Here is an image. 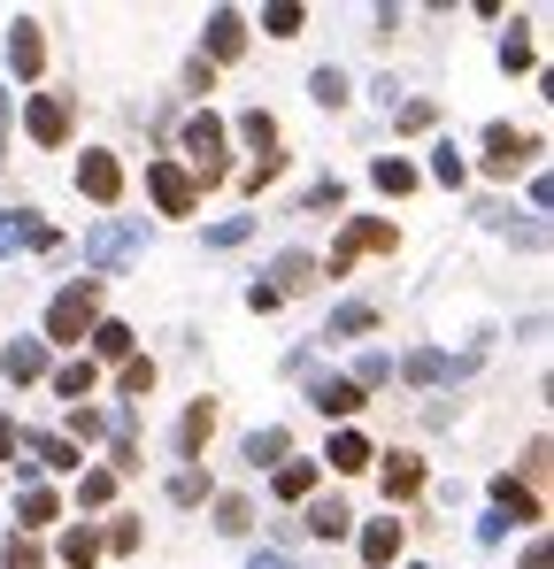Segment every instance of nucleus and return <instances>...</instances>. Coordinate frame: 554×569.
Instances as JSON below:
<instances>
[{
  "mask_svg": "<svg viewBox=\"0 0 554 569\" xmlns=\"http://www.w3.org/2000/svg\"><path fill=\"white\" fill-rule=\"evenodd\" d=\"M101 323V278H77L54 292V308H46V346H85V331Z\"/></svg>",
  "mask_w": 554,
  "mask_h": 569,
  "instance_id": "f257e3e1",
  "label": "nucleus"
},
{
  "mask_svg": "<svg viewBox=\"0 0 554 569\" xmlns=\"http://www.w3.org/2000/svg\"><path fill=\"white\" fill-rule=\"evenodd\" d=\"M223 146H231L223 116H216V108H192V116H185V162H192L185 177H192V185H223V177H231Z\"/></svg>",
  "mask_w": 554,
  "mask_h": 569,
  "instance_id": "f03ea898",
  "label": "nucleus"
},
{
  "mask_svg": "<svg viewBox=\"0 0 554 569\" xmlns=\"http://www.w3.org/2000/svg\"><path fill=\"white\" fill-rule=\"evenodd\" d=\"M393 247H400V231H393L385 216H355V224L339 231V247H332L324 278H347V270H355V255H393Z\"/></svg>",
  "mask_w": 554,
  "mask_h": 569,
  "instance_id": "7ed1b4c3",
  "label": "nucleus"
},
{
  "mask_svg": "<svg viewBox=\"0 0 554 569\" xmlns=\"http://www.w3.org/2000/svg\"><path fill=\"white\" fill-rule=\"evenodd\" d=\"M70 124H77L70 93H23V132L39 146H70Z\"/></svg>",
  "mask_w": 554,
  "mask_h": 569,
  "instance_id": "20e7f679",
  "label": "nucleus"
},
{
  "mask_svg": "<svg viewBox=\"0 0 554 569\" xmlns=\"http://www.w3.org/2000/svg\"><path fill=\"white\" fill-rule=\"evenodd\" d=\"M77 193L101 200V208H116V200H124V162H116L108 146H85V154H77Z\"/></svg>",
  "mask_w": 554,
  "mask_h": 569,
  "instance_id": "39448f33",
  "label": "nucleus"
},
{
  "mask_svg": "<svg viewBox=\"0 0 554 569\" xmlns=\"http://www.w3.org/2000/svg\"><path fill=\"white\" fill-rule=\"evenodd\" d=\"M147 193H155V208H163V216H192V208H200V185L185 177V162H170V154H163V162H147Z\"/></svg>",
  "mask_w": 554,
  "mask_h": 569,
  "instance_id": "423d86ee",
  "label": "nucleus"
},
{
  "mask_svg": "<svg viewBox=\"0 0 554 569\" xmlns=\"http://www.w3.org/2000/svg\"><path fill=\"white\" fill-rule=\"evenodd\" d=\"M478 146H485V177H516V169L540 154V139L516 132V124H485V139H478Z\"/></svg>",
  "mask_w": 554,
  "mask_h": 569,
  "instance_id": "0eeeda50",
  "label": "nucleus"
},
{
  "mask_svg": "<svg viewBox=\"0 0 554 569\" xmlns=\"http://www.w3.org/2000/svg\"><path fill=\"white\" fill-rule=\"evenodd\" d=\"M247 54V15L239 8H208V31H200V62H239Z\"/></svg>",
  "mask_w": 554,
  "mask_h": 569,
  "instance_id": "6e6552de",
  "label": "nucleus"
},
{
  "mask_svg": "<svg viewBox=\"0 0 554 569\" xmlns=\"http://www.w3.org/2000/svg\"><path fill=\"white\" fill-rule=\"evenodd\" d=\"M46 370H54V346H46V339H8V346H0V377H8V385H39Z\"/></svg>",
  "mask_w": 554,
  "mask_h": 569,
  "instance_id": "1a4fd4ad",
  "label": "nucleus"
},
{
  "mask_svg": "<svg viewBox=\"0 0 554 569\" xmlns=\"http://www.w3.org/2000/svg\"><path fill=\"white\" fill-rule=\"evenodd\" d=\"M208 438H216V401L200 393V401H185L178 431H170V446H178V462H185V469L200 462V446H208Z\"/></svg>",
  "mask_w": 554,
  "mask_h": 569,
  "instance_id": "9d476101",
  "label": "nucleus"
},
{
  "mask_svg": "<svg viewBox=\"0 0 554 569\" xmlns=\"http://www.w3.org/2000/svg\"><path fill=\"white\" fill-rule=\"evenodd\" d=\"M139 239H147L139 224H108V231L85 239V262H93V270H124V262L139 255Z\"/></svg>",
  "mask_w": 554,
  "mask_h": 569,
  "instance_id": "9b49d317",
  "label": "nucleus"
},
{
  "mask_svg": "<svg viewBox=\"0 0 554 569\" xmlns=\"http://www.w3.org/2000/svg\"><path fill=\"white\" fill-rule=\"evenodd\" d=\"M8 70H15V77H39V70H46V31H39L31 15L8 23Z\"/></svg>",
  "mask_w": 554,
  "mask_h": 569,
  "instance_id": "f8f14e48",
  "label": "nucleus"
},
{
  "mask_svg": "<svg viewBox=\"0 0 554 569\" xmlns=\"http://www.w3.org/2000/svg\"><path fill=\"white\" fill-rule=\"evenodd\" d=\"M23 454H39L31 469H54V477H77V469H85V454H77L62 431H23Z\"/></svg>",
  "mask_w": 554,
  "mask_h": 569,
  "instance_id": "ddd939ff",
  "label": "nucleus"
},
{
  "mask_svg": "<svg viewBox=\"0 0 554 569\" xmlns=\"http://www.w3.org/2000/svg\"><path fill=\"white\" fill-rule=\"evenodd\" d=\"M46 385H54V401L85 408V401L101 393V370H93V362H54V370H46Z\"/></svg>",
  "mask_w": 554,
  "mask_h": 569,
  "instance_id": "4468645a",
  "label": "nucleus"
},
{
  "mask_svg": "<svg viewBox=\"0 0 554 569\" xmlns=\"http://www.w3.org/2000/svg\"><path fill=\"white\" fill-rule=\"evenodd\" d=\"M493 508H501V516H516V531L547 516V500H540V493H524V485H516V469H501V477H493Z\"/></svg>",
  "mask_w": 554,
  "mask_h": 569,
  "instance_id": "2eb2a0df",
  "label": "nucleus"
},
{
  "mask_svg": "<svg viewBox=\"0 0 554 569\" xmlns=\"http://www.w3.org/2000/svg\"><path fill=\"white\" fill-rule=\"evenodd\" d=\"M85 346H93V354H85L93 370H101V362H132V323H116V315H101V323L85 331Z\"/></svg>",
  "mask_w": 554,
  "mask_h": 569,
  "instance_id": "dca6fc26",
  "label": "nucleus"
},
{
  "mask_svg": "<svg viewBox=\"0 0 554 569\" xmlns=\"http://www.w3.org/2000/svg\"><path fill=\"white\" fill-rule=\"evenodd\" d=\"M15 516H23V539H39V531L62 516V493H54V485H23V493H15Z\"/></svg>",
  "mask_w": 554,
  "mask_h": 569,
  "instance_id": "f3484780",
  "label": "nucleus"
},
{
  "mask_svg": "<svg viewBox=\"0 0 554 569\" xmlns=\"http://www.w3.org/2000/svg\"><path fill=\"white\" fill-rule=\"evenodd\" d=\"M400 539H408V524H393V516H385V524H363V539H355V547H363L369 569H393V562H400Z\"/></svg>",
  "mask_w": 554,
  "mask_h": 569,
  "instance_id": "a211bd4d",
  "label": "nucleus"
},
{
  "mask_svg": "<svg viewBox=\"0 0 554 569\" xmlns=\"http://www.w3.org/2000/svg\"><path fill=\"white\" fill-rule=\"evenodd\" d=\"M454 370H470V362H454V354H439V346H416V354L400 362V377H408V385H447Z\"/></svg>",
  "mask_w": 554,
  "mask_h": 569,
  "instance_id": "6ab92c4d",
  "label": "nucleus"
},
{
  "mask_svg": "<svg viewBox=\"0 0 554 569\" xmlns=\"http://www.w3.org/2000/svg\"><path fill=\"white\" fill-rule=\"evenodd\" d=\"M301 531H309V539H347V531H355V508L324 493V500H309V524H301Z\"/></svg>",
  "mask_w": 554,
  "mask_h": 569,
  "instance_id": "aec40b11",
  "label": "nucleus"
},
{
  "mask_svg": "<svg viewBox=\"0 0 554 569\" xmlns=\"http://www.w3.org/2000/svg\"><path fill=\"white\" fill-rule=\"evenodd\" d=\"M309 401H316V416H339V424H347V416H363V393H355L347 377H316V393H309Z\"/></svg>",
  "mask_w": 554,
  "mask_h": 569,
  "instance_id": "412c9836",
  "label": "nucleus"
},
{
  "mask_svg": "<svg viewBox=\"0 0 554 569\" xmlns=\"http://www.w3.org/2000/svg\"><path fill=\"white\" fill-rule=\"evenodd\" d=\"M363 331H377V300H339L324 323V339H363Z\"/></svg>",
  "mask_w": 554,
  "mask_h": 569,
  "instance_id": "4be33fe9",
  "label": "nucleus"
},
{
  "mask_svg": "<svg viewBox=\"0 0 554 569\" xmlns=\"http://www.w3.org/2000/svg\"><path fill=\"white\" fill-rule=\"evenodd\" d=\"M54 555H62V569H93L101 562V531H93V524H70V531L54 539Z\"/></svg>",
  "mask_w": 554,
  "mask_h": 569,
  "instance_id": "5701e85b",
  "label": "nucleus"
},
{
  "mask_svg": "<svg viewBox=\"0 0 554 569\" xmlns=\"http://www.w3.org/2000/svg\"><path fill=\"white\" fill-rule=\"evenodd\" d=\"M424 493V462L416 454H385V500H416Z\"/></svg>",
  "mask_w": 554,
  "mask_h": 569,
  "instance_id": "b1692460",
  "label": "nucleus"
},
{
  "mask_svg": "<svg viewBox=\"0 0 554 569\" xmlns=\"http://www.w3.org/2000/svg\"><path fill=\"white\" fill-rule=\"evenodd\" d=\"M324 462H332V469H339V477H363L369 462H377V454H369V438L363 431H339V438H332V454H324Z\"/></svg>",
  "mask_w": 554,
  "mask_h": 569,
  "instance_id": "393cba45",
  "label": "nucleus"
},
{
  "mask_svg": "<svg viewBox=\"0 0 554 569\" xmlns=\"http://www.w3.org/2000/svg\"><path fill=\"white\" fill-rule=\"evenodd\" d=\"M369 177H377V193H416V185H424V169H416V162H400V154H377V162H369Z\"/></svg>",
  "mask_w": 554,
  "mask_h": 569,
  "instance_id": "a878e982",
  "label": "nucleus"
},
{
  "mask_svg": "<svg viewBox=\"0 0 554 569\" xmlns=\"http://www.w3.org/2000/svg\"><path fill=\"white\" fill-rule=\"evenodd\" d=\"M270 493H278V500H309V493H316V462H278V469H270Z\"/></svg>",
  "mask_w": 554,
  "mask_h": 569,
  "instance_id": "bb28decb",
  "label": "nucleus"
},
{
  "mask_svg": "<svg viewBox=\"0 0 554 569\" xmlns=\"http://www.w3.org/2000/svg\"><path fill=\"white\" fill-rule=\"evenodd\" d=\"M309 278H316V255H301V247H285V255L270 262V284H278V292H301Z\"/></svg>",
  "mask_w": 554,
  "mask_h": 569,
  "instance_id": "cd10ccee",
  "label": "nucleus"
},
{
  "mask_svg": "<svg viewBox=\"0 0 554 569\" xmlns=\"http://www.w3.org/2000/svg\"><path fill=\"white\" fill-rule=\"evenodd\" d=\"M216 531H223V539H247V531H254V500H247V493H223V500H216Z\"/></svg>",
  "mask_w": 554,
  "mask_h": 569,
  "instance_id": "c85d7f7f",
  "label": "nucleus"
},
{
  "mask_svg": "<svg viewBox=\"0 0 554 569\" xmlns=\"http://www.w3.org/2000/svg\"><path fill=\"white\" fill-rule=\"evenodd\" d=\"M239 139L254 146V154H278V116H270V108H247V116H239Z\"/></svg>",
  "mask_w": 554,
  "mask_h": 569,
  "instance_id": "c756f323",
  "label": "nucleus"
},
{
  "mask_svg": "<svg viewBox=\"0 0 554 569\" xmlns=\"http://www.w3.org/2000/svg\"><path fill=\"white\" fill-rule=\"evenodd\" d=\"M301 23H309V8H301V0H278V8H262V31H270V39H301Z\"/></svg>",
  "mask_w": 554,
  "mask_h": 569,
  "instance_id": "7c9ffc66",
  "label": "nucleus"
},
{
  "mask_svg": "<svg viewBox=\"0 0 554 569\" xmlns=\"http://www.w3.org/2000/svg\"><path fill=\"white\" fill-rule=\"evenodd\" d=\"M15 247H31V255H46V247H62V231H54V224H39L31 208H15Z\"/></svg>",
  "mask_w": 554,
  "mask_h": 569,
  "instance_id": "2f4dec72",
  "label": "nucleus"
},
{
  "mask_svg": "<svg viewBox=\"0 0 554 569\" xmlns=\"http://www.w3.org/2000/svg\"><path fill=\"white\" fill-rule=\"evenodd\" d=\"M285 446H293V438H285L278 424H270V431H247V462H254V469H270V462H285Z\"/></svg>",
  "mask_w": 554,
  "mask_h": 569,
  "instance_id": "473e14b6",
  "label": "nucleus"
},
{
  "mask_svg": "<svg viewBox=\"0 0 554 569\" xmlns=\"http://www.w3.org/2000/svg\"><path fill=\"white\" fill-rule=\"evenodd\" d=\"M116 500V477L108 469H77V508H108Z\"/></svg>",
  "mask_w": 554,
  "mask_h": 569,
  "instance_id": "72a5a7b5",
  "label": "nucleus"
},
{
  "mask_svg": "<svg viewBox=\"0 0 554 569\" xmlns=\"http://www.w3.org/2000/svg\"><path fill=\"white\" fill-rule=\"evenodd\" d=\"M431 177H439V185H462V177H470V162H462V146H454V139L431 146Z\"/></svg>",
  "mask_w": 554,
  "mask_h": 569,
  "instance_id": "f704fd0d",
  "label": "nucleus"
},
{
  "mask_svg": "<svg viewBox=\"0 0 554 569\" xmlns=\"http://www.w3.org/2000/svg\"><path fill=\"white\" fill-rule=\"evenodd\" d=\"M101 431H108V416H101V408H70V431H62V438H70L77 454H85V446H93Z\"/></svg>",
  "mask_w": 554,
  "mask_h": 569,
  "instance_id": "c9c22d12",
  "label": "nucleus"
},
{
  "mask_svg": "<svg viewBox=\"0 0 554 569\" xmlns=\"http://www.w3.org/2000/svg\"><path fill=\"white\" fill-rule=\"evenodd\" d=\"M0 569H46V547H39V539H23V531H15V539H8V547H0Z\"/></svg>",
  "mask_w": 554,
  "mask_h": 569,
  "instance_id": "e433bc0d",
  "label": "nucleus"
},
{
  "mask_svg": "<svg viewBox=\"0 0 554 569\" xmlns=\"http://www.w3.org/2000/svg\"><path fill=\"white\" fill-rule=\"evenodd\" d=\"M170 500H178V508H192V500H208V469H200V462L170 477Z\"/></svg>",
  "mask_w": 554,
  "mask_h": 569,
  "instance_id": "4c0bfd02",
  "label": "nucleus"
},
{
  "mask_svg": "<svg viewBox=\"0 0 554 569\" xmlns=\"http://www.w3.org/2000/svg\"><path fill=\"white\" fill-rule=\"evenodd\" d=\"M116 385H124V393H132V401H147V393H155V362H147V354H132V362H124V377H116Z\"/></svg>",
  "mask_w": 554,
  "mask_h": 569,
  "instance_id": "58836bf2",
  "label": "nucleus"
},
{
  "mask_svg": "<svg viewBox=\"0 0 554 569\" xmlns=\"http://www.w3.org/2000/svg\"><path fill=\"white\" fill-rule=\"evenodd\" d=\"M309 93H316L324 108H347V77H339V70H316V77H309Z\"/></svg>",
  "mask_w": 554,
  "mask_h": 569,
  "instance_id": "ea45409f",
  "label": "nucleus"
},
{
  "mask_svg": "<svg viewBox=\"0 0 554 569\" xmlns=\"http://www.w3.org/2000/svg\"><path fill=\"white\" fill-rule=\"evenodd\" d=\"M393 124H400V132H431V124H439V108H431V101H400V108H393Z\"/></svg>",
  "mask_w": 554,
  "mask_h": 569,
  "instance_id": "a19ab883",
  "label": "nucleus"
},
{
  "mask_svg": "<svg viewBox=\"0 0 554 569\" xmlns=\"http://www.w3.org/2000/svg\"><path fill=\"white\" fill-rule=\"evenodd\" d=\"M339 200H347V185H339V177H324V185H309V193H301V208H309V216H324V208H339Z\"/></svg>",
  "mask_w": 554,
  "mask_h": 569,
  "instance_id": "79ce46f5",
  "label": "nucleus"
},
{
  "mask_svg": "<svg viewBox=\"0 0 554 569\" xmlns=\"http://www.w3.org/2000/svg\"><path fill=\"white\" fill-rule=\"evenodd\" d=\"M516 485H524V493H540V485H547V438H532V446H524V477H516Z\"/></svg>",
  "mask_w": 554,
  "mask_h": 569,
  "instance_id": "37998d69",
  "label": "nucleus"
},
{
  "mask_svg": "<svg viewBox=\"0 0 554 569\" xmlns=\"http://www.w3.org/2000/svg\"><path fill=\"white\" fill-rule=\"evenodd\" d=\"M470 531H478L485 547H501V539H516V516H501V508H485V516H478Z\"/></svg>",
  "mask_w": 554,
  "mask_h": 569,
  "instance_id": "c03bdc74",
  "label": "nucleus"
},
{
  "mask_svg": "<svg viewBox=\"0 0 554 569\" xmlns=\"http://www.w3.org/2000/svg\"><path fill=\"white\" fill-rule=\"evenodd\" d=\"M101 547H116V555H132V547H139V516H108V531H101Z\"/></svg>",
  "mask_w": 554,
  "mask_h": 569,
  "instance_id": "a18cd8bd",
  "label": "nucleus"
},
{
  "mask_svg": "<svg viewBox=\"0 0 554 569\" xmlns=\"http://www.w3.org/2000/svg\"><path fill=\"white\" fill-rule=\"evenodd\" d=\"M247 239H254V216H231V224L208 231V247H247Z\"/></svg>",
  "mask_w": 554,
  "mask_h": 569,
  "instance_id": "49530a36",
  "label": "nucleus"
},
{
  "mask_svg": "<svg viewBox=\"0 0 554 569\" xmlns=\"http://www.w3.org/2000/svg\"><path fill=\"white\" fill-rule=\"evenodd\" d=\"M501 70H509V77H516V70H532V39H524V31H516V39H501Z\"/></svg>",
  "mask_w": 554,
  "mask_h": 569,
  "instance_id": "de8ad7c7",
  "label": "nucleus"
},
{
  "mask_svg": "<svg viewBox=\"0 0 554 569\" xmlns=\"http://www.w3.org/2000/svg\"><path fill=\"white\" fill-rule=\"evenodd\" d=\"M270 177H285V154H262V162H254V169H247V177H239V185H247V193H262V185H270Z\"/></svg>",
  "mask_w": 554,
  "mask_h": 569,
  "instance_id": "09e8293b",
  "label": "nucleus"
},
{
  "mask_svg": "<svg viewBox=\"0 0 554 569\" xmlns=\"http://www.w3.org/2000/svg\"><path fill=\"white\" fill-rule=\"evenodd\" d=\"M247 308H254V315H270V308H285V292L262 278V284H247Z\"/></svg>",
  "mask_w": 554,
  "mask_h": 569,
  "instance_id": "8fccbe9b",
  "label": "nucleus"
},
{
  "mask_svg": "<svg viewBox=\"0 0 554 569\" xmlns=\"http://www.w3.org/2000/svg\"><path fill=\"white\" fill-rule=\"evenodd\" d=\"M185 93H216V70H208V62H200V54H192V62H185Z\"/></svg>",
  "mask_w": 554,
  "mask_h": 569,
  "instance_id": "3c124183",
  "label": "nucleus"
},
{
  "mask_svg": "<svg viewBox=\"0 0 554 569\" xmlns=\"http://www.w3.org/2000/svg\"><path fill=\"white\" fill-rule=\"evenodd\" d=\"M15 454H23V424H15V416H0V462H15Z\"/></svg>",
  "mask_w": 554,
  "mask_h": 569,
  "instance_id": "603ef678",
  "label": "nucleus"
},
{
  "mask_svg": "<svg viewBox=\"0 0 554 569\" xmlns=\"http://www.w3.org/2000/svg\"><path fill=\"white\" fill-rule=\"evenodd\" d=\"M8 132H15V93H0V162H8Z\"/></svg>",
  "mask_w": 554,
  "mask_h": 569,
  "instance_id": "864d4df0",
  "label": "nucleus"
},
{
  "mask_svg": "<svg viewBox=\"0 0 554 569\" xmlns=\"http://www.w3.org/2000/svg\"><path fill=\"white\" fill-rule=\"evenodd\" d=\"M554 555H547V539H532V547H524V569H547Z\"/></svg>",
  "mask_w": 554,
  "mask_h": 569,
  "instance_id": "5fc2aeb1",
  "label": "nucleus"
},
{
  "mask_svg": "<svg viewBox=\"0 0 554 569\" xmlns=\"http://www.w3.org/2000/svg\"><path fill=\"white\" fill-rule=\"evenodd\" d=\"M247 569H293V562H285L278 547H270V555H254V562H247Z\"/></svg>",
  "mask_w": 554,
  "mask_h": 569,
  "instance_id": "6e6d98bb",
  "label": "nucleus"
}]
</instances>
